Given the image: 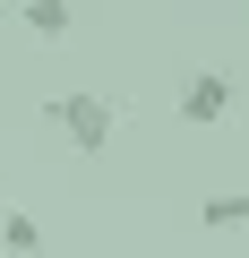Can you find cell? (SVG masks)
Returning a JSON list of instances; mask_svg holds the SVG:
<instances>
[{
    "label": "cell",
    "mask_w": 249,
    "mask_h": 258,
    "mask_svg": "<svg viewBox=\"0 0 249 258\" xmlns=\"http://www.w3.org/2000/svg\"><path fill=\"white\" fill-rule=\"evenodd\" d=\"M52 129H60L77 155H103V147H112V129H120V103H112V95H95V86L52 95Z\"/></svg>",
    "instance_id": "cell-1"
},
{
    "label": "cell",
    "mask_w": 249,
    "mask_h": 258,
    "mask_svg": "<svg viewBox=\"0 0 249 258\" xmlns=\"http://www.w3.org/2000/svg\"><path fill=\"white\" fill-rule=\"evenodd\" d=\"M223 112H232V78H223V69L181 78V120H223Z\"/></svg>",
    "instance_id": "cell-2"
},
{
    "label": "cell",
    "mask_w": 249,
    "mask_h": 258,
    "mask_svg": "<svg viewBox=\"0 0 249 258\" xmlns=\"http://www.w3.org/2000/svg\"><path fill=\"white\" fill-rule=\"evenodd\" d=\"M0 249H9V258H43V224L26 207H9V215H0Z\"/></svg>",
    "instance_id": "cell-3"
},
{
    "label": "cell",
    "mask_w": 249,
    "mask_h": 258,
    "mask_svg": "<svg viewBox=\"0 0 249 258\" xmlns=\"http://www.w3.org/2000/svg\"><path fill=\"white\" fill-rule=\"evenodd\" d=\"M198 224H206V232H240V224H249V189H215V198L198 207Z\"/></svg>",
    "instance_id": "cell-4"
},
{
    "label": "cell",
    "mask_w": 249,
    "mask_h": 258,
    "mask_svg": "<svg viewBox=\"0 0 249 258\" xmlns=\"http://www.w3.org/2000/svg\"><path fill=\"white\" fill-rule=\"evenodd\" d=\"M18 18H26V35L60 43V35H69V0H18Z\"/></svg>",
    "instance_id": "cell-5"
},
{
    "label": "cell",
    "mask_w": 249,
    "mask_h": 258,
    "mask_svg": "<svg viewBox=\"0 0 249 258\" xmlns=\"http://www.w3.org/2000/svg\"><path fill=\"white\" fill-rule=\"evenodd\" d=\"M0 215H9V207H0Z\"/></svg>",
    "instance_id": "cell-6"
}]
</instances>
